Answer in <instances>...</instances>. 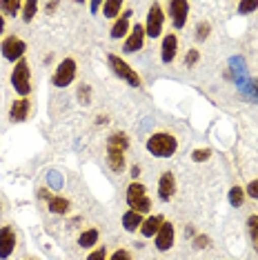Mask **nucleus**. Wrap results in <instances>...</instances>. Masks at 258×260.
I'll list each match as a JSON object with an SVG mask.
<instances>
[{
	"mask_svg": "<svg viewBox=\"0 0 258 260\" xmlns=\"http://www.w3.org/2000/svg\"><path fill=\"white\" fill-rule=\"evenodd\" d=\"M172 245H174V224L163 222V227L156 234V247H158V251H167V249H172Z\"/></svg>",
	"mask_w": 258,
	"mask_h": 260,
	"instance_id": "obj_10",
	"label": "nucleus"
},
{
	"mask_svg": "<svg viewBox=\"0 0 258 260\" xmlns=\"http://www.w3.org/2000/svg\"><path fill=\"white\" fill-rule=\"evenodd\" d=\"M11 85H14V89L20 93L22 98L27 96L29 91H31V78H29V67L25 60H18L14 67V74H11Z\"/></svg>",
	"mask_w": 258,
	"mask_h": 260,
	"instance_id": "obj_3",
	"label": "nucleus"
},
{
	"mask_svg": "<svg viewBox=\"0 0 258 260\" xmlns=\"http://www.w3.org/2000/svg\"><path fill=\"white\" fill-rule=\"evenodd\" d=\"M103 7H105V16H107V18H114V16H118L122 3L120 0H109V3H105Z\"/></svg>",
	"mask_w": 258,
	"mask_h": 260,
	"instance_id": "obj_25",
	"label": "nucleus"
},
{
	"mask_svg": "<svg viewBox=\"0 0 258 260\" xmlns=\"http://www.w3.org/2000/svg\"><path fill=\"white\" fill-rule=\"evenodd\" d=\"M169 14H172V20H174V27H185L187 22V14H189V5L185 0H174L169 3Z\"/></svg>",
	"mask_w": 258,
	"mask_h": 260,
	"instance_id": "obj_9",
	"label": "nucleus"
},
{
	"mask_svg": "<svg viewBox=\"0 0 258 260\" xmlns=\"http://www.w3.org/2000/svg\"><path fill=\"white\" fill-rule=\"evenodd\" d=\"M49 211H51V214H67V211H69V200H64V198H49Z\"/></svg>",
	"mask_w": 258,
	"mask_h": 260,
	"instance_id": "obj_20",
	"label": "nucleus"
},
{
	"mask_svg": "<svg viewBox=\"0 0 258 260\" xmlns=\"http://www.w3.org/2000/svg\"><path fill=\"white\" fill-rule=\"evenodd\" d=\"M3 29H5V20H3V16H0V34H3Z\"/></svg>",
	"mask_w": 258,
	"mask_h": 260,
	"instance_id": "obj_38",
	"label": "nucleus"
},
{
	"mask_svg": "<svg viewBox=\"0 0 258 260\" xmlns=\"http://www.w3.org/2000/svg\"><path fill=\"white\" fill-rule=\"evenodd\" d=\"M163 216H149L147 220H143V224H140V232H143V236H156L158 234V229L163 227Z\"/></svg>",
	"mask_w": 258,
	"mask_h": 260,
	"instance_id": "obj_14",
	"label": "nucleus"
},
{
	"mask_svg": "<svg viewBox=\"0 0 258 260\" xmlns=\"http://www.w3.org/2000/svg\"><path fill=\"white\" fill-rule=\"evenodd\" d=\"M47 180H49V185L54 187V189H60V187H62V176L58 174V171H49Z\"/></svg>",
	"mask_w": 258,
	"mask_h": 260,
	"instance_id": "obj_27",
	"label": "nucleus"
},
{
	"mask_svg": "<svg viewBox=\"0 0 258 260\" xmlns=\"http://www.w3.org/2000/svg\"><path fill=\"white\" fill-rule=\"evenodd\" d=\"M243 200H245V191L240 187H232V191H230V203L232 207H240L243 205Z\"/></svg>",
	"mask_w": 258,
	"mask_h": 260,
	"instance_id": "obj_26",
	"label": "nucleus"
},
{
	"mask_svg": "<svg viewBox=\"0 0 258 260\" xmlns=\"http://www.w3.org/2000/svg\"><path fill=\"white\" fill-rule=\"evenodd\" d=\"M209 156H212V151H209V149H196V151L191 153V158H194V160H196V162H203V160H207Z\"/></svg>",
	"mask_w": 258,
	"mask_h": 260,
	"instance_id": "obj_29",
	"label": "nucleus"
},
{
	"mask_svg": "<svg viewBox=\"0 0 258 260\" xmlns=\"http://www.w3.org/2000/svg\"><path fill=\"white\" fill-rule=\"evenodd\" d=\"M174 189H176L174 174H169V171H165V174L160 176V180H158V196H160L163 200H169V198L174 196Z\"/></svg>",
	"mask_w": 258,
	"mask_h": 260,
	"instance_id": "obj_11",
	"label": "nucleus"
},
{
	"mask_svg": "<svg viewBox=\"0 0 258 260\" xmlns=\"http://www.w3.org/2000/svg\"><path fill=\"white\" fill-rule=\"evenodd\" d=\"M109 67H111V72H114L118 78H122L125 82H129L132 87H140V78H138V74L134 72L132 67L125 62V60H120L118 56H109Z\"/></svg>",
	"mask_w": 258,
	"mask_h": 260,
	"instance_id": "obj_4",
	"label": "nucleus"
},
{
	"mask_svg": "<svg viewBox=\"0 0 258 260\" xmlns=\"http://www.w3.org/2000/svg\"><path fill=\"white\" fill-rule=\"evenodd\" d=\"M198 60V51H189V56H187V64H194V62H196Z\"/></svg>",
	"mask_w": 258,
	"mask_h": 260,
	"instance_id": "obj_36",
	"label": "nucleus"
},
{
	"mask_svg": "<svg viewBox=\"0 0 258 260\" xmlns=\"http://www.w3.org/2000/svg\"><path fill=\"white\" fill-rule=\"evenodd\" d=\"M76 78V60L72 58H64V60L58 64L56 74H54V85L56 87H69Z\"/></svg>",
	"mask_w": 258,
	"mask_h": 260,
	"instance_id": "obj_5",
	"label": "nucleus"
},
{
	"mask_svg": "<svg viewBox=\"0 0 258 260\" xmlns=\"http://www.w3.org/2000/svg\"><path fill=\"white\" fill-rule=\"evenodd\" d=\"M80 100H83V105L89 103V87H87V85L80 87Z\"/></svg>",
	"mask_w": 258,
	"mask_h": 260,
	"instance_id": "obj_35",
	"label": "nucleus"
},
{
	"mask_svg": "<svg viewBox=\"0 0 258 260\" xmlns=\"http://www.w3.org/2000/svg\"><path fill=\"white\" fill-rule=\"evenodd\" d=\"M20 7H22L20 0H7V3L3 0V3H0V9H3L5 14H9V16H16V14H18V9H20Z\"/></svg>",
	"mask_w": 258,
	"mask_h": 260,
	"instance_id": "obj_24",
	"label": "nucleus"
},
{
	"mask_svg": "<svg viewBox=\"0 0 258 260\" xmlns=\"http://www.w3.org/2000/svg\"><path fill=\"white\" fill-rule=\"evenodd\" d=\"M256 89H258V80H256Z\"/></svg>",
	"mask_w": 258,
	"mask_h": 260,
	"instance_id": "obj_39",
	"label": "nucleus"
},
{
	"mask_svg": "<svg viewBox=\"0 0 258 260\" xmlns=\"http://www.w3.org/2000/svg\"><path fill=\"white\" fill-rule=\"evenodd\" d=\"M147 149H149V153H154V156L167 158L176 151V138L169 134H154L147 140Z\"/></svg>",
	"mask_w": 258,
	"mask_h": 260,
	"instance_id": "obj_1",
	"label": "nucleus"
},
{
	"mask_svg": "<svg viewBox=\"0 0 258 260\" xmlns=\"http://www.w3.org/2000/svg\"><path fill=\"white\" fill-rule=\"evenodd\" d=\"M25 49H27V45L22 43L20 38H16V36H11V38H7L3 43V56L7 58V60H22Z\"/></svg>",
	"mask_w": 258,
	"mask_h": 260,
	"instance_id": "obj_7",
	"label": "nucleus"
},
{
	"mask_svg": "<svg viewBox=\"0 0 258 260\" xmlns=\"http://www.w3.org/2000/svg\"><path fill=\"white\" fill-rule=\"evenodd\" d=\"M256 7H258L256 0H243V3L238 5V11L240 14H249V11H254Z\"/></svg>",
	"mask_w": 258,
	"mask_h": 260,
	"instance_id": "obj_28",
	"label": "nucleus"
},
{
	"mask_svg": "<svg viewBox=\"0 0 258 260\" xmlns=\"http://www.w3.org/2000/svg\"><path fill=\"white\" fill-rule=\"evenodd\" d=\"M176 51H178V40H176L174 34H169V36H165V40H163V47H160L163 62H172L176 58Z\"/></svg>",
	"mask_w": 258,
	"mask_h": 260,
	"instance_id": "obj_12",
	"label": "nucleus"
},
{
	"mask_svg": "<svg viewBox=\"0 0 258 260\" xmlns=\"http://www.w3.org/2000/svg\"><path fill=\"white\" fill-rule=\"evenodd\" d=\"M127 147H129L127 136L125 134H114L109 138V143H107V151H122V153H125Z\"/></svg>",
	"mask_w": 258,
	"mask_h": 260,
	"instance_id": "obj_16",
	"label": "nucleus"
},
{
	"mask_svg": "<svg viewBox=\"0 0 258 260\" xmlns=\"http://www.w3.org/2000/svg\"><path fill=\"white\" fill-rule=\"evenodd\" d=\"M96 240H98V232H96V229H87V232L80 234L78 245L80 247H93V245H96Z\"/></svg>",
	"mask_w": 258,
	"mask_h": 260,
	"instance_id": "obj_21",
	"label": "nucleus"
},
{
	"mask_svg": "<svg viewBox=\"0 0 258 260\" xmlns=\"http://www.w3.org/2000/svg\"><path fill=\"white\" fill-rule=\"evenodd\" d=\"M247 193L251 198H258V180H251L247 185Z\"/></svg>",
	"mask_w": 258,
	"mask_h": 260,
	"instance_id": "obj_33",
	"label": "nucleus"
},
{
	"mask_svg": "<svg viewBox=\"0 0 258 260\" xmlns=\"http://www.w3.org/2000/svg\"><path fill=\"white\" fill-rule=\"evenodd\" d=\"M16 247V236L11 227H3L0 229V260H7L14 253Z\"/></svg>",
	"mask_w": 258,
	"mask_h": 260,
	"instance_id": "obj_8",
	"label": "nucleus"
},
{
	"mask_svg": "<svg viewBox=\"0 0 258 260\" xmlns=\"http://www.w3.org/2000/svg\"><path fill=\"white\" fill-rule=\"evenodd\" d=\"M27 116H29V100H27V98L16 100V103H14V107H11V120L22 122Z\"/></svg>",
	"mask_w": 258,
	"mask_h": 260,
	"instance_id": "obj_15",
	"label": "nucleus"
},
{
	"mask_svg": "<svg viewBox=\"0 0 258 260\" xmlns=\"http://www.w3.org/2000/svg\"><path fill=\"white\" fill-rule=\"evenodd\" d=\"M127 203H129V207H132V211H136V214H147L149 207H151L147 193H145V187L140 185V182L129 185V189H127Z\"/></svg>",
	"mask_w": 258,
	"mask_h": 260,
	"instance_id": "obj_2",
	"label": "nucleus"
},
{
	"mask_svg": "<svg viewBox=\"0 0 258 260\" xmlns=\"http://www.w3.org/2000/svg\"><path fill=\"white\" fill-rule=\"evenodd\" d=\"M98 7H101V3H91V5H89V9H91V11H96Z\"/></svg>",
	"mask_w": 258,
	"mask_h": 260,
	"instance_id": "obj_37",
	"label": "nucleus"
},
{
	"mask_svg": "<svg viewBox=\"0 0 258 260\" xmlns=\"http://www.w3.org/2000/svg\"><path fill=\"white\" fill-rule=\"evenodd\" d=\"M194 247H196V249H205V247H209V238L207 236H196V238H194Z\"/></svg>",
	"mask_w": 258,
	"mask_h": 260,
	"instance_id": "obj_31",
	"label": "nucleus"
},
{
	"mask_svg": "<svg viewBox=\"0 0 258 260\" xmlns=\"http://www.w3.org/2000/svg\"><path fill=\"white\" fill-rule=\"evenodd\" d=\"M36 9H38L36 0H27V3L22 5V18H25V22H31L34 20V16H36Z\"/></svg>",
	"mask_w": 258,
	"mask_h": 260,
	"instance_id": "obj_22",
	"label": "nucleus"
},
{
	"mask_svg": "<svg viewBox=\"0 0 258 260\" xmlns=\"http://www.w3.org/2000/svg\"><path fill=\"white\" fill-rule=\"evenodd\" d=\"M140 224H143V216L136 214V211H127V214L122 216V227L129 229V232H132V229H136V227H140Z\"/></svg>",
	"mask_w": 258,
	"mask_h": 260,
	"instance_id": "obj_19",
	"label": "nucleus"
},
{
	"mask_svg": "<svg viewBox=\"0 0 258 260\" xmlns=\"http://www.w3.org/2000/svg\"><path fill=\"white\" fill-rule=\"evenodd\" d=\"M111 260H132V256H129L125 249H118V251L114 253V256H111Z\"/></svg>",
	"mask_w": 258,
	"mask_h": 260,
	"instance_id": "obj_34",
	"label": "nucleus"
},
{
	"mask_svg": "<svg viewBox=\"0 0 258 260\" xmlns=\"http://www.w3.org/2000/svg\"><path fill=\"white\" fill-rule=\"evenodd\" d=\"M105 258H107V251H105L103 247H101V249H96V251H93V253H91V256L87 258V260H105Z\"/></svg>",
	"mask_w": 258,
	"mask_h": 260,
	"instance_id": "obj_32",
	"label": "nucleus"
},
{
	"mask_svg": "<svg viewBox=\"0 0 258 260\" xmlns=\"http://www.w3.org/2000/svg\"><path fill=\"white\" fill-rule=\"evenodd\" d=\"M143 38H145V29L143 25H136L134 31L129 34V38L125 40V51H138L143 47Z\"/></svg>",
	"mask_w": 258,
	"mask_h": 260,
	"instance_id": "obj_13",
	"label": "nucleus"
},
{
	"mask_svg": "<svg viewBox=\"0 0 258 260\" xmlns=\"http://www.w3.org/2000/svg\"><path fill=\"white\" fill-rule=\"evenodd\" d=\"M207 34H209V25H207V22H201V25L196 27V38L205 40V38H207Z\"/></svg>",
	"mask_w": 258,
	"mask_h": 260,
	"instance_id": "obj_30",
	"label": "nucleus"
},
{
	"mask_svg": "<svg viewBox=\"0 0 258 260\" xmlns=\"http://www.w3.org/2000/svg\"><path fill=\"white\" fill-rule=\"evenodd\" d=\"M163 20H165V16H163L160 5L154 3V5H151V9H149V16H147V36L149 38H158V36H160Z\"/></svg>",
	"mask_w": 258,
	"mask_h": 260,
	"instance_id": "obj_6",
	"label": "nucleus"
},
{
	"mask_svg": "<svg viewBox=\"0 0 258 260\" xmlns=\"http://www.w3.org/2000/svg\"><path fill=\"white\" fill-rule=\"evenodd\" d=\"M247 229H249L251 242H254V249L258 251V216H249L247 218Z\"/></svg>",
	"mask_w": 258,
	"mask_h": 260,
	"instance_id": "obj_23",
	"label": "nucleus"
},
{
	"mask_svg": "<svg viewBox=\"0 0 258 260\" xmlns=\"http://www.w3.org/2000/svg\"><path fill=\"white\" fill-rule=\"evenodd\" d=\"M107 160H109V167L114 171L125 169V153L122 151H107Z\"/></svg>",
	"mask_w": 258,
	"mask_h": 260,
	"instance_id": "obj_18",
	"label": "nucleus"
},
{
	"mask_svg": "<svg viewBox=\"0 0 258 260\" xmlns=\"http://www.w3.org/2000/svg\"><path fill=\"white\" fill-rule=\"evenodd\" d=\"M129 16H132V11H125V14H122L118 20H116V25L111 27V38H122V36H125V34H127Z\"/></svg>",
	"mask_w": 258,
	"mask_h": 260,
	"instance_id": "obj_17",
	"label": "nucleus"
}]
</instances>
